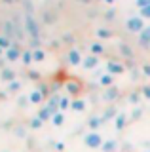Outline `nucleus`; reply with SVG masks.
I'll return each instance as SVG.
<instances>
[{
	"mask_svg": "<svg viewBox=\"0 0 150 152\" xmlns=\"http://www.w3.org/2000/svg\"><path fill=\"white\" fill-rule=\"evenodd\" d=\"M146 72H148V74H150V66H146Z\"/></svg>",
	"mask_w": 150,
	"mask_h": 152,
	"instance_id": "4",
	"label": "nucleus"
},
{
	"mask_svg": "<svg viewBox=\"0 0 150 152\" xmlns=\"http://www.w3.org/2000/svg\"><path fill=\"white\" fill-rule=\"evenodd\" d=\"M78 61H80V55H78L76 51H72V53H70V63H78Z\"/></svg>",
	"mask_w": 150,
	"mask_h": 152,
	"instance_id": "2",
	"label": "nucleus"
},
{
	"mask_svg": "<svg viewBox=\"0 0 150 152\" xmlns=\"http://www.w3.org/2000/svg\"><path fill=\"white\" fill-rule=\"evenodd\" d=\"M129 28H131V31H139V28H143V23H141L139 19H131V21H129Z\"/></svg>",
	"mask_w": 150,
	"mask_h": 152,
	"instance_id": "1",
	"label": "nucleus"
},
{
	"mask_svg": "<svg viewBox=\"0 0 150 152\" xmlns=\"http://www.w3.org/2000/svg\"><path fill=\"white\" fill-rule=\"evenodd\" d=\"M143 13H146V15L150 17V8H144V10H143Z\"/></svg>",
	"mask_w": 150,
	"mask_h": 152,
	"instance_id": "3",
	"label": "nucleus"
},
{
	"mask_svg": "<svg viewBox=\"0 0 150 152\" xmlns=\"http://www.w3.org/2000/svg\"><path fill=\"white\" fill-rule=\"evenodd\" d=\"M148 2H150V0H148Z\"/></svg>",
	"mask_w": 150,
	"mask_h": 152,
	"instance_id": "5",
	"label": "nucleus"
}]
</instances>
